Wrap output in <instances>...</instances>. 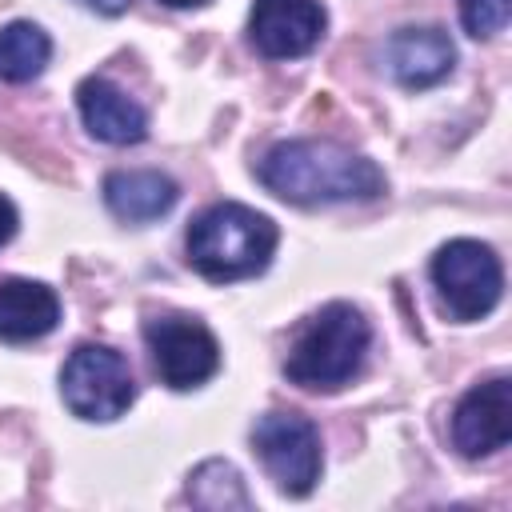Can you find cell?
Returning a JSON list of instances; mask_svg holds the SVG:
<instances>
[{"instance_id": "6da1fadb", "label": "cell", "mask_w": 512, "mask_h": 512, "mask_svg": "<svg viewBox=\"0 0 512 512\" xmlns=\"http://www.w3.org/2000/svg\"><path fill=\"white\" fill-rule=\"evenodd\" d=\"M260 184L288 200V204H348V200H376L384 192V172L332 140H284L264 152Z\"/></svg>"}, {"instance_id": "30bf717a", "label": "cell", "mask_w": 512, "mask_h": 512, "mask_svg": "<svg viewBox=\"0 0 512 512\" xmlns=\"http://www.w3.org/2000/svg\"><path fill=\"white\" fill-rule=\"evenodd\" d=\"M84 128L104 144H140L148 136V112L104 76H88L76 88Z\"/></svg>"}, {"instance_id": "8992f818", "label": "cell", "mask_w": 512, "mask_h": 512, "mask_svg": "<svg viewBox=\"0 0 512 512\" xmlns=\"http://www.w3.org/2000/svg\"><path fill=\"white\" fill-rule=\"evenodd\" d=\"M252 448L272 476V484L288 496H308L320 480V432L308 416L296 412H268L252 428Z\"/></svg>"}, {"instance_id": "9a60e30c", "label": "cell", "mask_w": 512, "mask_h": 512, "mask_svg": "<svg viewBox=\"0 0 512 512\" xmlns=\"http://www.w3.org/2000/svg\"><path fill=\"white\" fill-rule=\"evenodd\" d=\"M188 500L196 508L208 512H224V508H252V496L240 480V472L228 460H204L192 476H188Z\"/></svg>"}, {"instance_id": "e0dca14e", "label": "cell", "mask_w": 512, "mask_h": 512, "mask_svg": "<svg viewBox=\"0 0 512 512\" xmlns=\"http://www.w3.org/2000/svg\"><path fill=\"white\" fill-rule=\"evenodd\" d=\"M16 228H20V216H16V204L8 200V196H0V248L16 236Z\"/></svg>"}, {"instance_id": "5bb4252c", "label": "cell", "mask_w": 512, "mask_h": 512, "mask_svg": "<svg viewBox=\"0 0 512 512\" xmlns=\"http://www.w3.org/2000/svg\"><path fill=\"white\" fill-rule=\"evenodd\" d=\"M48 56H52V40L40 24L12 20V24L0 28V80L24 84V80L40 76Z\"/></svg>"}, {"instance_id": "ba28073f", "label": "cell", "mask_w": 512, "mask_h": 512, "mask_svg": "<svg viewBox=\"0 0 512 512\" xmlns=\"http://www.w3.org/2000/svg\"><path fill=\"white\" fill-rule=\"evenodd\" d=\"M512 440V380L492 376L464 392V400L452 412V444L460 456L480 460L500 452Z\"/></svg>"}, {"instance_id": "277c9868", "label": "cell", "mask_w": 512, "mask_h": 512, "mask_svg": "<svg viewBox=\"0 0 512 512\" xmlns=\"http://www.w3.org/2000/svg\"><path fill=\"white\" fill-rule=\"evenodd\" d=\"M432 284L440 296V308L468 324L488 316L500 304L504 292V272L500 260L488 244L480 240H448L436 256H432Z\"/></svg>"}, {"instance_id": "d6986e66", "label": "cell", "mask_w": 512, "mask_h": 512, "mask_svg": "<svg viewBox=\"0 0 512 512\" xmlns=\"http://www.w3.org/2000/svg\"><path fill=\"white\" fill-rule=\"evenodd\" d=\"M160 4H168V8H196V4H204V0H160Z\"/></svg>"}, {"instance_id": "7a4b0ae2", "label": "cell", "mask_w": 512, "mask_h": 512, "mask_svg": "<svg viewBox=\"0 0 512 512\" xmlns=\"http://www.w3.org/2000/svg\"><path fill=\"white\" fill-rule=\"evenodd\" d=\"M368 340H372V328L360 308L344 300L324 304L296 328L288 344L284 376L308 392H336L360 372Z\"/></svg>"}, {"instance_id": "5b68a950", "label": "cell", "mask_w": 512, "mask_h": 512, "mask_svg": "<svg viewBox=\"0 0 512 512\" xmlns=\"http://www.w3.org/2000/svg\"><path fill=\"white\" fill-rule=\"evenodd\" d=\"M60 392L80 420H116L136 400L128 360L104 344H80L60 372Z\"/></svg>"}, {"instance_id": "7c38bea8", "label": "cell", "mask_w": 512, "mask_h": 512, "mask_svg": "<svg viewBox=\"0 0 512 512\" xmlns=\"http://www.w3.org/2000/svg\"><path fill=\"white\" fill-rule=\"evenodd\" d=\"M60 300L40 280H0V340L24 344L56 328Z\"/></svg>"}, {"instance_id": "8fae6325", "label": "cell", "mask_w": 512, "mask_h": 512, "mask_svg": "<svg viewBox=\"0 0 512 512\" xmlns=\"http://www.w3.org/2000/svg\"><path fill=\"white\" fill-rule=\"evenodd\" d=\"M384 60H388V72L396 76V84L428 88L452 72L456 48H452L444 28H400L388 36Z\"/></svg>"}, {"instance_id": "4fadbf2b", "label": "cell", "mask_w": 512, "mask_h": 512, "mask_svg": "<svg viewBox=\"0 0 512 512\" xmlns=\"http://www.w3.org/2000/svg\"><path fill=\"white\" fill-rule=\"evenodd\" d=\"M180 188L172 176L152 172V168H136V172H112L104 180V204L116 220L124 224H148L160 220L172 204H176Z\"/></svg>"}, {"instance_id": "3957f363", "label": "cell", "mask_w": 512, "mask_h": 512, "mask_svg": "<svg viewBox=\"0 0 512 512\" xmlns=\"http://www.w3.org/2000/svg\"><path fill=\"white\" fill-rule=\"evenodd\" d=\"M276 224L248 204H212L188 228V264L208 280H244L268 268Z\"/></svg>"}, {"instance_id": "52a82bcc", "label": "cell", "mask_w": 512, "mask_h": 512, "mask_svg": "<svg viewBox=\"0 0 512 512\" xmlns=\"http://www.w3.org/2000/svg\"><path fill=\"white\" fill-rule=\"evenodd\" d=\"M144 340H148L156 376L176 392L200 388L220 368L216 336L192 316H156L144 324Z\"/></svg>"}, {"instance_id": "ac0fdd59", "label": "cell", "mask_w": 512, "mask_h": 512, "mask_svg": "<svg viewBox=\"0 0 512 512\" xmlns=\"http://www.w3.org/2000/svg\"><path fill=\"white\" fill-rule=\"evenodd\" d=\"M84 8H92V12H100V16H120L132 0H80Z\"/></svg>"}, {"instance_id": "2e32d148", "label": "cell", "mask_w": 512, "mask_h": 512, "mask_svg": "<svg viewBox=\"0 0 512 512\" xmlns=\"http://www.w3.org/2000/svg\"><path fill=\"white\" fill-rule=\"evenodd\" d=\"M508 12H512V0H460L464 32L476 36V40L496 36L508 24Z\"/></svg>"}, {"instance_id": "9c48e42d", "label": "cell", "mask_w": 512, "mask_h": 512, "mask_svg": "<svg viewBox=\"0 0 512 512\" xmlns=\"http://www.w3.org/2000/svg\"><path fill=\"white\" fill-rule=\"evenodd\" d=\"M324 24H328V16H324L320 0H256L248 36L260 56L292 60L320 44Z\"/></svg>"}]
</instances>
